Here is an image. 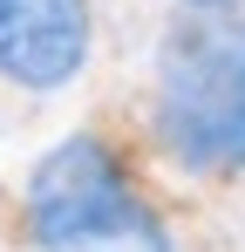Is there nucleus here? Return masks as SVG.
I'll list each match as a JSON object with an SVG mask.
<instances>
[{
    "mask_svg": "<svg viewBox=\"0 0 245 252\" xmlns=\"http://www.w3.org/2000/svg\"><path fill=\"white\" fill-rule=\"evenodd\" d=\"M143 136L191 184L245 177V14H170L150 48Z\"/></svg>",
    "mask_w": 245,
    "mask_h": 252,
    "instance_id": "f257e3e1",
    "label": "nucleus"
},
{
    "mask_svg": "<svg viewBox=\"0 0 245 252\" xmlns=\"http://www.w3.org/2000/svg\"><path fill=\"white\" fill-rule=\"evenodd\" d=\"M34 252H177V225L109 129H68L21 184Z\"/></svg>",
    "mask_w": 245,
    "mask_h": 252,
    "instance_id": "f03ea898",
    "label": "nucleus"
},
{
    "mask_svg": "<svg viewBox=\"0 0 245 252\" xmlns=\"http://www.w3.org/2000/svg\"><path fill=\"white\" fill-rule=\"evenodd\" d=\"M95 0H0V89L61 95L95 62Z\"/></svg>",
    "mask_w": 245,
    "mask_h": 252,
    "instance_id": "7ed1b4c3",
    "label": "nucleus"
},
{
    "mask_svg": "<svg viewBox=\"0 0 245 252\" xmlns=\"http://www.w3.org/2000/svg\"><path fill=\"white\" fill-rule=\"evenodd\" d=\"M177 14H245V0H177Z\"/></svg>",
    "mask_w": 245,
    "mask_h": 252,
    "instance_id": "20e7f679",
    "label": "nucleus"
}]
</instances>
